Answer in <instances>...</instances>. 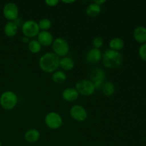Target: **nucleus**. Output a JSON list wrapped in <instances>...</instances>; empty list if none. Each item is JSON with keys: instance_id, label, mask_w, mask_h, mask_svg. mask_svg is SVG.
Segmentation results:
<instances>
[{"instance_id": "obj_1", "label": "nucleus", "mask_w": 146, "mask_h": 146, "mask_svg": "<svg viewBox=\"0 0 146 146\" xmlns=\"http://www.w3.org/2000/svg\"><path fill=\"white\" fill-rule=\"evenodd\" d=\"M59 57L54 52H47L40 57L38 66L44 72L54 73L59 67Z\"/></svg>"}, {"instance_id": "obj_2", "label": "nucleus", "mask_w": 146, "mask_h": 146, "mask_svg": "<svg viewBox=\"0 0 146 146\" xmlns=\"http://www.w3.org/2000/svg\"><path fill=\"white\" fill-rule=\"evenodd\" d=\"M102 62L105 67L108 68H119L123 62V56L120 51H115L110 48L106 49L102 54Z\"/></svg>"}, {"instance_id": "obj_3", "label": "nucleus", "mask_w": 146, "mask_h": 146, "mask_svg": "<svg viewBox=\"0 0 146 146\" xmlns=\"http://www.w3.org/2000/svg\"><path fill=\"white\" fill-rule=\"evenodd\" d=\"M18 103L17 94L11 91H6L0 96V106L6 111H11L16 107Z\"/></svg>"}, {"instance_id": "obj_4", "label": "nucleus", "mask_w": 146, "mask_h": 146, "mask_svg": "<svg viewBox=\"0 0 146 146\" xmlns=\"http://www.w3.org/2000/svg\"><path fill=\"white\" fill-rule=\"evenodd\" d=\"M52 49L54 54L58 57L66 56L69 52L70 46L68 41L64 38L58 37L54 40L52 44Z\"/></svg>"}, {"instance_id": "obj_5", "label": "nucleus", "mask_w": 146, "mask_h": 146, "mask_svg": "<svg viewBox=\"0 0 146 146\" xmlns=\"http://www.w3.org/2000/svg\"><path fill=\"white\" fill-rule=\"evenodd\" d=\"M75 88L78 93L84 96H90L95 93V88L89 79H81L76 82Z\"/></svg>"}, {"instance_id": "obj_6", "label": "nucleus", "mask_w": 146, "mask_h": 146, "mask_svg": "<svg viewBox=\"0 0 146 146\" xmlns=\"http://www.w3.org/2000/svg\"><path fill=\"white\" fill-rule=\"evenodd\" d=\"M21 31L24 36L28 38L37 36L38 33L40 32L38 22L34 20H27L24 21L21 26Z\"/></svg>"}, {"instance_id": "obj_7", "label": "nucleus", "mask_w": 146, "mask_h": 146, "mask_svg": "<svg viewBox=\"0 0 146 146\" xmlns=\"http://www.w3.org/2000/svg\"><path fill=\"white\" fill-rule=\"evenodd\" d=\"M44 122L48 128L56 130L61 128L63 124V119L58 113L51 111L48 113L44 118Z\"/></svg>"}, {"instance_id": "obj_8", "label": "nucleus", "mask_w": 146, "mask_h": 146, "mask_svg": "<svg viewBox=\"0 0 146 146\" xmlns=\"http://www.w3.org/2000/svg\"><path fill=\"white\" fill-rule=\"evenodd\" d=\"M3 15L9 21H14L19 18V10L17 4L7 2L3 7Z\"/></svg>"}, {"instance_id": "obj_9", "label": "nucleus", "mask_w": 146, "mask_h": 146, "mask_svg": "<svg viewBox=\"0 0 146 146\" xmlns=\"http://www.w3.org/2000/svg\"><path fill=\"white\" fill-rule=\"evenodd\" d=\"M70 115L78 122H83L88 118V113L86 108L81 105H74L70 109Z\"/></svg>"}, {"instance_id": "obj_10", "label": "nucleus", "mask_w": 146, "mask_h": 146, "mask_svg": "<svg viewBox=\"0 0 146 146\" xmlns=\"http://www.w3.org/2000/svg\"><path fill=\"white\" fill-rule=\"evenodd\" d=\"M101 58H102V53L100 49L95 48L88 50L85 57L86 61L90 65H96L101 61Z\"/></svg>"}, {"instance_id": "obj_11", "label": "nucleus", "mask_w": 146, "mask_h": 146, "mask_svg": "<svg viewBox=\"0 0 146 146\" xmlns=\"http://www.w3.org/2000/svg\"><path fill=\"white\" fill-rule=\"evenodd\" d=\"M54 40L52 34L48 31H40L37 35V41L41 44V46H49L52 45Z\"/></svg>"}, {"instance_id": "obj_12", "label": "nucleus", "mask_w": 146, "mask_h": 146, "mask_svg": "<svg viewBox=\"0 0 146 146\" xmlns=\"http://www.w3.org/2000/svg\"><path fill=\"white\" fill-rule=\"evenodd\" d=\"M78 96H79V94L78 93L77 90L73 87H68V88H65L61 94L62 98L67 102H73V101H76Z\"/></svg>"}, {"instance_id": "obj_13", "label": "nucleus", "mask_w": 146, "mask_h": 146, "mask_svg": "<svg viewBox=\"0 0 146 146\" xmlns=\"http://www.w3.org/2000/svg\"><path fill=\"white\" fill-rule=\"evenodd\" d=\"M89 80L92 82L98 81H104L106 78V74L105 71L100 67H96L93 68L89 74Z\"/></svg>"}, {"instance_id": "obj_14", "label": "nucleus", "mask_w": 146, "mask_h": 146, "mask_svg": "<svg viewBox=\"0 0 146 146\" xmlns=\"http://www.w3.org/2000/svg\"><path fill=\"white\" fill-rule=\"evenodd\" d=\"M19 27L15 21H7L4 27V34L7 37H14L18 32Z\"/></svg>"}, {"instance_id": "obj_15", "label": "nucleus", "mask_w": 146, "mask_h": 146, "mask_svg": "<svg viewBox=\"0 0 146 146\" xmlns=\"http://www.w3.org/2000/svg\"><path fill=\"white\" fill-rule=\"evenodd\" d=\"M133 37L135 40L141 44L146 43V28L143 26L137 27L133 31Z\"/></svg>"}, {"instance_id": "obj_16", "label": "nucleus", "mask_w": 146, "mask_h": 146, "mask_svg": "<svg viewBox=\"0 0 146 146\" xmlns=\"http://www.w3.org/2000/svg\"><path fill=\"white\" fill-rule=\"evenodd\" d=\"M40 132L36 128H31V129L28 130L24 134V138L26 141L30 143H34L37 142L40 138Z\"/></svg>"}, {"instance_id": "obj_17", "label": "nucleus", "mask_w": 146, "mask_h": 146, "mask_svg": "<svg viewBox=\"0 0 146 146\" xmlns=\"http://www.w3.org/2000/svg\"><path fill=\"white\" fill-rule=\"evenodd\" d=\"M108 46H109L110 49L115 51H119L124 48L125 43H124L123 38H120V37H115L110 40Z\"/></svg>"}, {"instance_id": "obj_18", "label": "nucleus", "mask_w": 146, "mask_h": 146, "mask_svg": "<svg viewBox=\"0 0 146 146\" xmlns=\"http://www.w3.org/2000/svg\"><path fill=\"white\" fill-rule=\"evenodd\" d=\"M75 63L71 58L68 56H64L60 58L59 67H61L64 71H71L74 68Z\"/></svg>"}, {"instance_id": "obj_19", "label": "nucleus", "mask_w": 146, "mask_h": 146, "mask_svg": "<svg viewBox=\"0 0 146 146\" xmlns=\"http://www.w3.org/2000/svg\"><path fill=\"white\" fill-rule=\"evenodd\" d=\"M101 11V7L94 2L88 4L86 9V13L90 17H96Z\"/></svg>"}, {"instance_id": "obj_20", "label": "nucleus", "mask_w": 146, "mask_h": 146, "mask_svg": "<svg viewBox=\"0 0 146 146\" xmlns=\"http://www.w3.org/2000/svg\"><path fill=\"white\" fill-rule=\"evenodd\" d=\"M67 76L64 71H56L53 73L51 76V79L55 84H63L66 80Z\"/></svg>"}, {"instance_id": "obj_21", "label": "nucleus", "mask_w": 146, "mask_h": 146, "mask_svg": "<svg viewBox=\"0 0 146 146\" xmlns=\"http://www.w3.org/2000/svg\"><path fill=\"white\" fill-rule=\"evenodd\" d=\"M115 85L111 81H106L104 83V88L102 89V92L104 96L109 97L112 96L115 93Z\"/></svg>"}, {"instance_id": "obj_22", "label": "nucleus", "mask_w": 146, "mask_h": 146, "mask_svg": "<svg viewBox=\"0 0 146 146\" xmlns=\"http://www.w3.org/2000/svg\"><path fill=\"white\" fill-rule=\"evenodd\" d=\"M28 49L32 54H38L41 51L42 46L37 40H30L28 43Z\"/></svg>"}, {"instance_id": "obj_23", "label": "nucleus", "mask_w": 146, "mask_h": 146, "mask_svg": "<svg viewBox=\"0 0 146 146\" xmlns=\"http://www.w3.org/2000/svg\"><path fill=\"white\" fill-rule=\"evenodd\" d=\"M38 24L40 30H41V31H48L51 27L52 23H51V21L49 19L43 18L39 20Z\"/></svg>"}, {"instance_id": "obj_24", "label": "nucleus", "mask_w": 146, "mask_h": 146, "mask_svg": "<svg viewBox=\"0 0 146 146\" xmlns=\"http://www.w3.org/2000/svg\"><path fill=\"white\" fill-rule=\"evenodd\" d=\"M92 44L93 46H94V48L100 49V48H101L104 44V38L101 36L95 37V38L93 39Z\"/></svg>"}, {"instance_id": "obj_25", "label": "nucleus", "mask_w": 146, "mask_h": 146, "mask_svg": "<svg viewBox=\"0 0 146 146\" xmlns=\"http://www.w3.org/2000/svg\"><path fill=\"white\" fill-rule=\"evenodd\" d=\"M138 54L141 58L146 61V43L143 44L138 49Z\"/></svg>"}, {"instance_id": "obj_26", "label": "nucleus", "mask_w": 146, "mask_h": 146, "mask_svg": "<svg viewBox=\"0 0 146 146\" xmlns=\"http://www.w3.org/2000/svg\"><path fill=\"white\" fill-rule=\"evenodd\" d=\"M104 83L105 82L102 81H95V82H93L95 90H97V91H102L103 88H104Z\"/></svg>"}, {"instance_id": "obj_27", "label": "nucleus", "mask_w": 146, "mask_h": 146, "mask_svg": "<svg viewBox=\"0 0 146 146\" xmlns=\"http://www.w3.org/2000/svg\"><path fill=\"white\" fill-rule=\"evenodd\" d=\"M58 3H59L58 0H46L45 1V4L51 7H56V6L58 5Z\"/></svg>"}, {"instance_id": "obj_28", "label": "nucleus", "mask_w": 146, "mask_h": 146, "mask_svg": "<svg viewBox=\"0 0 146 146\" xmlns=\"http://www.w3.org/2000/svg\"><path fill=\"white\" fill-rule=\"evenodd\" d=\"M93 2H94L95 4H98V6H100V7H101V6H102L103 4H105V3L106 2V0H96V1L95 0V1H94Z\"/></svg>"}, {"instance_id": "obj_29", "label": "nucleus", "mask_w": 146, "mask_h": 146, "mask_svg": "<svg viewBox=\"0 0 146 146\" xmlns=\"http://www.w3.org/2000/svg\"><path fill=\"white\" fill-rule=\"evenodd\" d=\"M22 41L24 43V44H28V43L30 41V39L29 38H28V37L24 36L22 37Z\"/></svg>"}, {"instance_id": "obj_30", "label": "nucleus", "mask_w": 146, "mask_h": 146, "mask_svg": "<svg viewBox=\"0 0 146 146\" xmlns=\"http://www.w3.org/2000/svg\"><path fill=\"white\" fill-rule=\"evenodd\" d=\"M63 3H64V4H72V3L75 2V1H74V0H71V1H62Z\"/></svg>"}, {"instance_id": "obj_31", "label": "nucleus", "mask_w": 146, "mask_h": 146, "mask_svg": "<svg viewBox=\"0 0 146 146\" xmlns=\"http://www.w3.org/2000/svg\"><path fill=\"white\" fill-rule=\"evenodd\" d=\"M0 146H2V144H1V141H0Z\"/></svg>"}]
</instances>
